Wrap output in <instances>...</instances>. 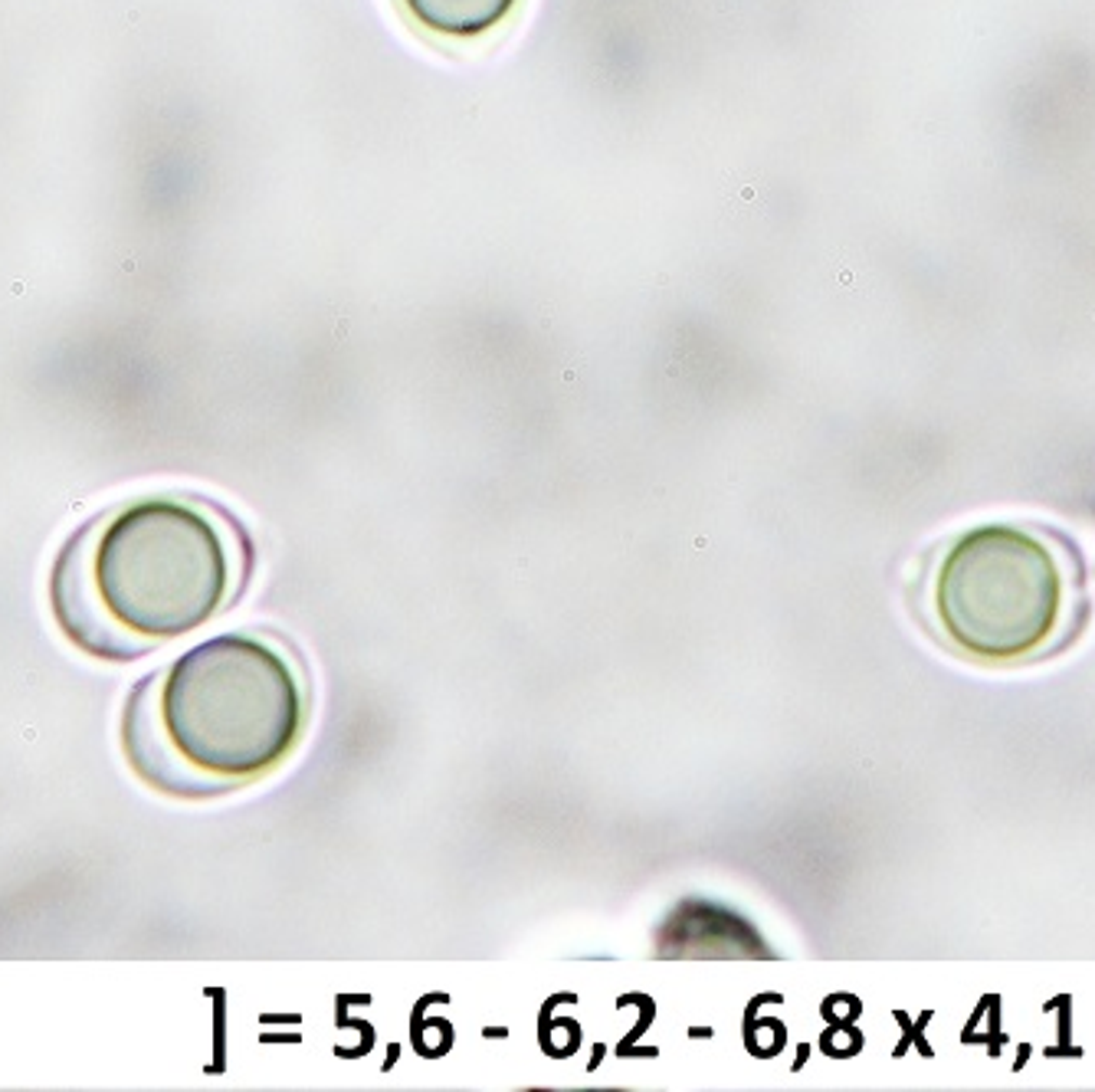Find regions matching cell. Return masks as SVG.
<instances>
[{
	"instance_id": "1",
	"label": "cell",
	"mask_w": 1095,
	"mask_h": 1092,
	"mask_svg": "<svg viewBox=\"0 0 1095 1092\" xmlns=\"http://www.w3.org/2000/svg\"><path fill=\"white\" fill-rule=\"evenodd\" d=\"M253 544L216 502L187 492L122 499L82 522L50 568V614L82 657L135 663L230 610Z\"/></svg>"
},
{
	"instance_id": "3",
	"label": "cell",
	"mask_w": 1095,
	"mask_h": 1092,
	"mask_svg": "<svg viewBox=\"0 0 1095 1092\" xmlns=\"http://www.w3.org/2000/svg\"><path fill=\"white\" fill-rule=\"evenodd\" d=\"M1079 584L1056 544L1024 525H980L961 535L935 575V617L977 660H1027L1072 623Z\"/></svg>"
},
{
	"instance_id": "4",
	"label": "cell",
	"mask_w": 1095,
	"mask_h": 1092,
	"mask_svg": "<svg viewBox=\"0 0 1095 1092\" xmlns=\"http://www.w3.org/2000/svg\"><path fill=\"white\" fill-rule=\"evenodd\" d=\"M518 4L522 0H397V8L417 30L450 43H470L496 34L512 21Z\"/></svg>"
},
{
	"instance_id": "2",
	"label": "cell",
	"mask_w": 1095,
	"mask_h": 1092,
	"mask_svg": "<svg viewBox=\"0 0 1095 1092\" xmlns=\"http://www.w3.org/2000/svg\"><path fill=\"white\" fill-rule=\"evenodd\" d=\"M312 676L273 630L216 633L145 673L126 696L119 745L135 778L177 801L260 785L312 722Z\"/></svg>"
}]
</instances>
